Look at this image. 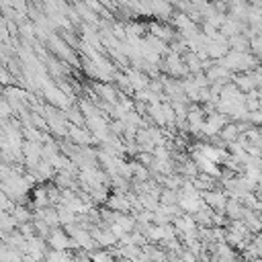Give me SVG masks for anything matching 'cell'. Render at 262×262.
Here are the masks:
<instances>
[{
  "label": "cell",
  "instance_id": "8992f818",
  "mask_svg": "<svg viewBox=\"0 0 262 262\" xmlns=\"http://www.w3.org/2000/svg\"><path fill=\"white\" fill-rule=\"evenodd\" d=\"M250 47H252V51H254V56L262 58V35H254L252 41H250Z\"/></svg>",
  "mask_w": 262,
  "mask_h": 262
},
{
  "label": "cell",
  "instance_id": "6da1fadb",
  "mask_svg": "<svg viewBox=\"0 0 262 262\" xmlns=\"http://www.w3.org/2000/svg\"><path fill=\"white\" fill-rule=\"evenodd\" d=\"M205 205H209L215 211H223L226 209V203H228V195L223 191H217V189H209V191H203L201 193Z\"/></svg>",
  "mask_w": 262,
  "mask_h": 262
},
{
  "label": "cell",
  "instance_id": "3957f363",
  "mask_svg": "<svg viewBox=\"0 0 262 262\" xmlns=\"http://www.w3.org/2000/svg\"><path fill=\"white\" fill-rule=\"evenodd\" d=\"M226 215H228V219L230 221H236V219H244V215H246V207H244V203L242 201H238V199H228V203H226Z\"/></svg>",
  "mask_w": 262,
  "mask_h": 262
},
{
  "label": "cell",
  "instance_id": "9c48e42d",
  "mask_svg": "<svg viewBox=\"0 0 262 262\" xmlns=\"http://www.w3.org/2000/svg\"><path fill=\"white\" fill-rule=\"evenodd\" d=\"M119 262H135V260H131V258H119Z\"/></svg>",
  "mask_w": 262,
  "mask_h": 262
},
{
  "label": "cell",
  "instance_id": "ba28073f",
  "mask_svg": "<svg viewBox=\"0 0 262 262\" xmlns=\"http://www.w3.org/2000/svg\"><path fill=\"white\" fill-rule=\"evenodd\" d=\"M72 262H92V258H90L86 252H78V254L72 258Z\"/></svg>",
  "mask_w": 262,
  "mask_h": 262
},
{
  "label": "cell",
  "instance_id": "5b68a950",
  "mask_svg": "<svg viewBox=\"0 0 262 262\" xmlns=\"http://www.w3.org/2000/svg\"><path fill=\"white\" fill-rule=\"evenodd\" d=\"M90 258H92V262H115V256L111 250H100V248H98V252H92Z\"/></svg>",
  "mask_w": 262,
  "mask_h": 262
},
{
  "label": "cell",
  "instance_id": "8fae6325",
  "mask_svg": "<svg viewBox=\"0 0 262 262\" xmlns=\"http://www.w3.org/2000/svg\"><path fill=\"white\" fill-rule=\"evenodd\" d=\"M236 262H248V260H236Z\"/></svg>",
  "mask_w": 262,
  "mask_h": 262
},
{
  "label": "cell",
  "instance_id": "30bf717a",
  "mask_svg": "<svg viewBox=\"0 0 262 262\" xmlns=\"http://www.w3.org/2000/svg\"><path fill=\"white\" fill-rule=\"evenodd\" d=\"M250 262H262V258L258 256V258H254V260H250Z\"/></svg>",
  "mask_w": 262,
  "mask_h": 262
},
{
  "label": "cell",
  "instance_id": "7a4b0ae2",
  "mask_svg": "<svg viewBox=\"0 0 262 262\" xmlns=\"http://www.w3.org/2000/svg\"><path fill=\"white\" fill-rule=\"evenodd\" d=\"M47 242H49V246L54 248V250H68V248H74V242H72V238L68 236V232H66V230H58V228L51 230Z\"/></svg>",
  "mask_w": 262,
  "mask_h": 262
},
{
  "label": "cell",
  "instance_id": "52a82bcc",
  "mask_svg": "<svg viewBox=\"0 0 262 262\" xmlns=\"http://www.w3.org/2000/svg\"><path fill=\"white\" fill-rule=\"evenodd\" d=\"M72 137H74L78 143H86V141H88V133L82 131V129H78V127H72Z\"/></svg>",
  "mask_w": 262,
  "mask_h": 262
},
{
  "label": "cell",
  "instance_id": "277c9868",
  "mask_svg": "<svg viewBox=\"0 0 262 262\" xmlns=\"http://www.w3.org/2000/svg\"><path fill=\"white\" fill-rule=\"evenodd\" d=\"M238 135H240V127H238V123H226V125H223V129L219 131V137H221L226 143L236 141V139H238Z\"/></svg>",
  "mask_w": 262,
  "mask_h": 262
}]
</instances>
